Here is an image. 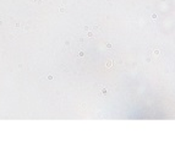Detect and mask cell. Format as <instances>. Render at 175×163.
Segmentation results:
<instances>
[{"instance_id":"obj_4","label":"cell","mask_w":175,"mask_h":163,"mask_svg":"<svg viewBox=\"0 0 175 163\" xmlns=\"http://www.w3.org/2000/svg\"><path fill=\"white\" fill-rule=\"evenodd\" d=\"M110 65H113V63H112V61H108V64H107V66H108V68H109V66H110Z\"/></svg>"},{"instance_id":"obj_1","label":"cell","mask_w":175,"mask_h":163,"mask_svg":"<svg viewBox=\"0 0 175 163\" xmlns=\"http://www.w3.org/2000/svg\"><path fill=\"white\" fill-rule=\"evenodd\" d=\"M60 12H65V8H64V6L60 8Z\"/></svg>"},{"instance_id":"obj_3","label":"cell","mask_w":175,"mask_h":163,"mask_svg":"<svg viewBox=\"0 0 175 163\" xmlns=\"http://www.w3.org/2000/svg\"><path fill=\"white\" fill-rule=\"evenodd\" d=\"M53 78H54V76H53V75H49V76H48V80H53Z\"/></svg>"},{"instance_id":"obj_5","label":"cell","mask_w":175,"mask_h":163,"mask_svg":"<svg viewBox=\"0 0 175 163\" xmlns=\"http://www.w3.org/2000/svg\"><path fill=\"white\" fill-rule=\"evenodd\" d=\"M152 19H154V20H156V19H157V15H156V14H153V15H152Z\"/></svg>"},{"instance_id":"obj_2","label":"cell","mask_w":175,"mask_h":163,"mask_svg":"<svg viewBox=\"0 0 175 163\" xmlns=\"http://www.w3.org/2000/svg\"><path fill=\"white\" fill-rule=\"evenodd\" d=\"M78 55H80L81 58H83V57H84V53H83V52H80V54H78Z\"/></svg>"}]
</instances>
